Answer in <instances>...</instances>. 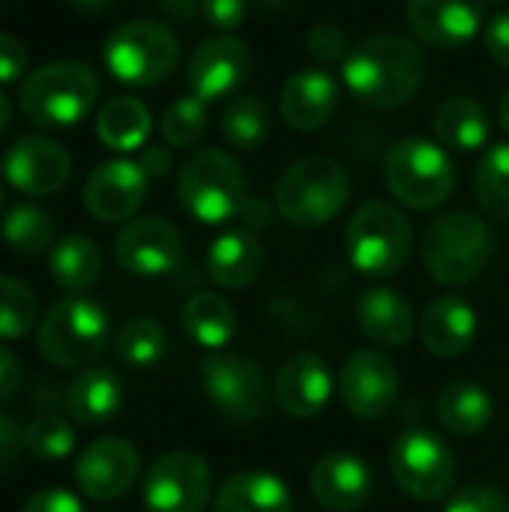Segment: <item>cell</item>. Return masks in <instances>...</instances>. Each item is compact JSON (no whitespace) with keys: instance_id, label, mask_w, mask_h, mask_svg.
<instances>
[{"instance_id":"36","label":"cell","mask_w":509,"mask_h":512,"mask_svg":"<svg viewBox=\"0 0 509 512\" xmlns=\"http://www.w3.org/2000/svg\"><path fill=\"white\" fill-rule=\"evenodd\" d=\"M168 351V336L153 318H132L117 333V357L129 369H153Z\"/></svg>"},{"instance_id":"17","label":"cell","mask_w":509,"mask_h":512,"mask_svg":"<svg viewBox=\"0 0 509 512\" xmlns=\"http://www.w3.org/2000/svg\"><path fill=\"white\" fill-rule=\"evenodd\" d=\"M141 456L126 438H99L75 462V486L90 501H117L138 480Z\"/></svg>"},{"instance_id":"51","label":"cell","mask_w":509,"mask_h":512,"mask_svg":"<svg viewBox=\"0 0 509 512\" xmlns=\"http://www.w3.org/2000/svg\"><path fill=\"white\" fill-rule=\"evenodd\" d=\"M66 3H72V6H78V9H87V12H96V9L111 6L114 0H66Z\"/></svg>"},{"instance_id":"16","label":"cell","mask_w":509,"mask_h":512,"mask_svg":"<svg viewBox=\"0 0 509 512\" xmlns=\"http://www.w3.org/2000/svg\"><path fill=\"white\" fill-rule=\"evenodd\" d=\"M72 159L48 135H21L3 153V177L24 195H54L69 183Z\"/></svg>"},{"instance_id":"44","label":"cell","mask_w":509,"mask_h":512,"mask_svg":"<svg viewBox=\"0 0 509 512\" xmlns=\"http://www.w3.org/2000/svg\"><path fill=\"white\" fill-rule=\"evenodd\" d=\"M27 63H30L27 45L18 36L0 33V84L18 81L27 72Z\"/></svg>"},{"instance_id":"33","label":"cell","mask_w":509,"mask_h":512,"mask_svg":"<svg viewBox=\"0 0 509 512\" xmlns=\"http://www.w3.org/2000/svg\"><path fill=\"white\" fill-rule=\"evenodd\" d=\"M222 138L234 150H258L270 135V108L261 96L240 93L222 111Z\"/></svg>"},{"instance_id":"13","label":"cell","mask_w":509,"mask_h":512,"mask_svg":"<svg viewBox=\"0 0 509 512\" xmlns=\"http://www.w3.org/2000/svg\"><path fill=\"white\" fill-rule=\"evenodd\" d=\"M399 369L378 348L354 351L339 372L342 405L360 420L384 417L399 399Z\"/></svg>"},{"instance_id":"41","label":"cell","mask_w":509,"mask_h":512,"mask_svg":"<svg viewBox=\"0 0 509 512\" xmlns=\"http://www.w3.org/2000/svg\"><path fill=\"white\" fill-rule=\"evenodd\" d=\"M444 512H509V501L495 486H465L450 498Z\"/></svg>"},{"instance_id":"29","label":"cell","mask_w":509,"mask_h":512,"mask_svg":"<svg viewBox=\"0 0 509 512\" xmlns=\"http://www.w3.org/2000/svg\"><path fill=\"white\" fill-rule=\"evenodd\" d=\"M435 414L447 432H453L459 438H474L483 429H489V423L495 417V402L480 384L453 381L441 390Z\"/></svg>"},{"instance_id":"22","label":"cell","mask_w":509,"mask_h":512,"mask_svg":"<svg viewBox=\"0 0 509 512\" xmlns=\"http://www.w3.org/2000/svg\"><path fill=\"white\" fill-rule=\"evenodd\" d=\"M312 498L330 512H354L372 498V471L360 456L330 453L315 462L309 477Z\"/></svg>"},{"instance_id":"52","label":"cell","mask_w":509,"mask_h":512,"mask_svg":"<svg viewBox=\"0 0 509 512\" xmlns=\"http://www.w3.org/2000/svg\"><path fill=\"white\" fill-rule=\"evenodd\" d=\"M498 120H501V126L509 132V87L504 90L501 102H498Z\"/></svg>"},{"instance_id":"14","label":"cell","mask_w":509,"mask_h":512,"mask_svg":"<svg viewBox=\"0 0 509 512\" xmlns=\"http://www.w3.org/2000/svg\"><path fill=\"white\" fill-rule=\"evenodd\" d=\"M114 261L129 276H141V279L168 276L183 261V237L171 222L159 216L135 219L117 231Z\"/></svg>"},{"instance_id":"1","label":"cell","mask_w":509,"mask_h":512,"mask_svg":"<svg viewBox=\"0 0 509 512\" xmlns=\"http://www.w3.org/2000/svg\"><path fill=\"white\" fill-rule=\"evenodd\" d=\"M426 51L399 33L369 36L345 57V87L369 108L393 111L411 102L426 81Z\"/></svg>"},{"instance_id":"7","label":"cell","mask_w":509,"mask_h":512,"mask_svg":"<svg viewBox=\"0 0 509 512\" xmlns=\"http://www.w3.org/2000/svg\"><path fill=\"white\" fill-rule=\"evenodd\" d=\"M384 180L396 201L411 210H435L456 189V165L450 153L429 138H402L390 147Z\"/></svg>"},{"instance_id":"55","label":"cell","mask_w":509,"mask_h":512,"mask_svg":"<svg viewBox=\"0 0 509 512\" xmlns=\"http://www.w3.org/2000/svg\"><path fill=\"white\" fill-rule=\"evenodd\" d=\"M483 6H504V3H509V0H480Z\"/></svg>"},{"instance_id":"49","label":"cell","mask_w":509,"mask_h":512,"mask_svg":"<svg viewBox=\"0 0 509 512\" xmlns=\"http://www.w3.org/2000/svg\"><path fill=\"white\" fill-rule=\"evenodd\" d=\"M237 219H240V228L258 231V228H267V225H270L273 213H270V207H267L261 198H246V204L240 207Z\"/></svg>"},{"instance_id":"50","label":"cell","mask_w":509,"mask_h":512,"mask_svg":"<svg viewBox=\"0 0 509 512\" xmlns=\"http://www.w3.org/2000/svg\"><path fill=\"white\" fill-rule=\"evenodd\" d=\"M162 12L174 15V18H183V21H192L198 12H201V0H153Z\"/></svg>"},{"instance_id":"47","label":"cell","mask_w":509,"mask_h":512,"mask_svg":"<svg viewBox=\"0 0 509 512\" xmlns=\"http://www.w3.org/2000/svg\"><path fill=\"white\" fill-rule=\"evenodd\" d=\"M138 165L144 168V174H147L150 180H159V177L171 174V168H174L171 147H168V144H150V147H144Z\"/></svg>"},{"instance_id":"28","label":"cell","mask_w":509,"mask_h":512,"mask_svg":"<svg viewBox=\"0 0 509 512\" xmlns=\"http://www.w3.org/2000/svg\"><path fill=\"white\" fill-rule=\"evenodd\" d=\"M432 129L441 147L450 150H480L489 141V114L474 96H447L432 117Z\"/></svg>"},{"instance_id":"18","label":"cell","mask_w":509,"mask_h":512,"mask_svg":"<svg viewBox=\"0 0 509 512\" xmlns=\"http://www.w3.org/2000/svg\"><path fill=\"white\" fill-rule=\"evenodd\" d=\"M150 177L132 159H108L96 165L84 183V207L96 222H126L147 198Z\"/></svg>"},{"instance_id":"2","label":"cell","mask_w":509,"mask_h":512,"mask_svg":"<svg viewBox=\"0 0 509 512\" xmlns=\"http://www.w3.org/2000/svg\"><path fill=\"white\" fill-rule=\"evenodd\" d=\"M351 198V174L333 156H303L288 165L276 186L273 204L297 228H318L339 216Z\"/></svg>"},{"instance_id":"6","label":"cell","mask_w":509,"mask_h":512,"mask_svg":"<svg viewBox=\"0 0 509 512\" xmlns=\"http://www.w3.org/2000/svg\"><path fill=\"white\" fill-rule=\"evenodd\" d=\"M108 312L93 297H63L42 318L36 351L57 369H81L108 348Z\"/></svg>"},{"instance_id":"56","label":"cell","mask_w":509,"mask_h":512,"mask_svg":"<svg viewBox=\"0 0 509 512\" xmlns=\"http://www.w3.org/2000/svg\"><path fill=\"white\" fill-rule=\"evenodd\" d=\"M3 180L6 177H3V165H0V207H3Z\"/></svg>"},{"instance_id":"27","label":"cell","mask_w":509,"mask_h":512,"mask_svg":"<svg viewBox=\"0 0 509 512\" xmlns=\"http://www.w3.org/2000/svg\"><path fill=\"white\" fill-rule=\"evenodd\" d=\"M213 512H294V498L276 474L243 471L219 486Z\"/></svg>"},{"instance_id":"15","label":"cell","mask_w":509,"mask_h":512,"mask_svg":"<svg viewBox=\"0 0 509 512\" xmlns=\"http://www.w3.org/2000/svg\"><path fill=\"white\" fill-rule=\"evenodd\" d=\"M252 78V51L243 39L219 33L204 39L189 57V87L201 102L237 93Z\"/></svg>"},{"instance_id":"21","label":"cell","mask_w":509,"mask_h":512,"mask_svg":"<svg viewBox=\"0 0 509 512\" xmlns=\"http://www.w3.org/2000/svg\"><path fill=\"white\" fill-rule=\"evenodd\" d=\"M339 108V84L324 69L294 72L279 93V114L297 132H315L333 120Z\"/></svg>"},{"instance_id":"4","label":"cell","mask_w":509,"mask_h":512,"mask_svg":"<svg viewBox=\"0 0 509 512\" xmlns=\"http://www.w3.org/2000/svg\"><path fill=\"white\" fill-rule=\"evenodd\" d=\"M423 264L438 285H471L495 255L489 225L465 210L438 216L423 234Z\"/></svg>"},{"instance_id":"12","label":"cell","mask_w":509,"mask_h":512,"mask_svg":"<svg viewBox=\"0 0 509 512\" xmlns=\"http://www.w3.org/2000/svg\"><path fill=\"white\" fill-rule=\"evenodd\" d=\"M210 465L189 450L159 456L144 477L141 498L147 512H204L210 504Z\"/></svg>"},{"instance_id":"5","label":"cell","mask_w":509,"mask_h":512,"mask_svg":"<svg viewBox=\"0 0 509 512\" xmlns=\"http://www.w3.org/2000/svg\"><path fill=\"white\" fill-rule=\"evenodd\" d=\"M177 198L192 219L204 225H222L228 219H237L240 207L249 198L246 174L225 150H195L177 171Z\"/></svg>"},{"instance_id":"54","label":"cell","mask_w":509,"mask_h":512,"mask_svg":"<svg viewBox=\"0 0 509 512\" xmlns=\"http://www.w3.org/2000/svg\"><path fill=\"white\" fill-rule=\"evenodd\" d=\"M294 0H255L258 9H270V12H279V9H288Z\"/></svg>"},{"instance_id":"32","label":"cell","mask_w":509,"mask_h":512,"mask_svg":"<svg viewBox=\"0 0 509 512\" xmlns=\"http://www.w3.org/2000/svg\"><path fill=\"white\" fill-rule=\"evenodd\" d=\"M48 270L57 288L81 294L96 285L102 276V252L99 246L84 234H69L51 246Z\"/></svg>"},{"instance_id":"35","label":"cell","mask_w":509,"mask_h":512,"mask_svg":"<svg viewBox=\"0 0 509 512\" xmlns=\"http://www.w3.org/2000/svg\"><path fill=\"white\" fill-rule=\"evenodd\" d=\"M474 198L498 222H509V144L492 147L474 171Z\"/></svg>"},{"instance_id":"37","label":"cell","mask_w":509,"mask_h":512,"mask_svg":"<svg viewBox=\"0 0 509 512\" xmlns=\"http://www.w3.org/2000/svg\"><path fill=\"white\" fill-rule=\"evenodd\" d=\"M24 450L39 462H63L75 450V429L66 417L48 411L24 429Z\"/></svg>"},{"instance_id":"48","label":"cell","mask_w":509,"mask_h":512,"mask_svg":"<svg viewBox=\"0 0 509 512\" xmlns=\"http://www.w3.org/2000/svg\"><path fill=\"white\" fill-rule=\"evenodd\" d=\"M18 390H21V366L15 354L6 345H0V405L15 399Z\"/></svg>"},{"instance_id":"25","label":"cell","mask_w":509,"mask_h":512,"mask_svg":"<svg viewBox=\"0 0 509 512\" xmlns=\"http://www.w3.org/2000/svg\"><path fill=\"white\" fill-rule=\"evenodd\" d=\"M264 270V246L255 231L234 228L219 234L207 252V273L225 291H243L258 282Z\"/></svg>"},{"instance_id":"3","label":"cell","mask_w":509,"mask_h":512,"mask_svg":"<svg viewBox=\"0 0 509 512\" xmlns=\"http://www.w3.org/2000/svg\"><path fill=\"white\" fill-rule=\"evenodd\" d=\"M99 99V78L84 60H51L21 84V111L30 123L54 129L84 120Z\"/></svg>"},{"instance_id":"42","label":"cell","mask_w":509,"mask_h":512,"mask_svg":"<svg viewBox=\"0 0 509 512\" xmlns=\"http://www.w3.org/2000/svg\"><path fill=\"white\" fill-rule=\"evenodd\" d=\"M246 9H249V0H201L204 21L219 33L237 30L246 18Z\"/></svg>"},{"instance_id":"26","label":"cell","mask_w":509,"mask_h":512,"mask_svg":"<svg viewBox=\"0 0 509 512\" xmlns=\"http://www.w3.org/2000/svg\"><path fill=\"white\" fill-rule=\"evenodd\" d=\"M123 408V384L120 378L105 369L93 366L72 378L66 390V411L81 426H105Z\"/></svg>"},{"instance_id":"43","label":"cell","mask_w":509,"mask_h":512,"mask_svg":"<svg viewBox=\"0 0 509 512\" xmlns=\"http://www.w3.org/2000/svg\"><path fill=\"white\" fill-rule=\"evenodd\" d=\"M21 512H84V504L75 492H69L63 486H48V489H39L36 495H30Z\"/></svg>"},{"instance_id":"53","label":"cell","mask_w":509,"mask_h":512,"mask_svg":"<svg viewBox=\"0 0 509 512\" xmlns=\"http://www.w3.org/2000/svg\"><path fill=\"white\" fill-rule=\"evenodd\" d=\"M9 114H12V105H9L6 93H0V135H3L6 126H9Z\"/></svg>"},{"instance_id":"38","label":"cell","mask_w":509,"mask_h":512,"mask_svg":"<svg viewBox=\"0 0 509 512\" xmlns=\"http://www.w3.org/2000/svg\"><path fill=\"white\" fill-rule=\"evenodd\" d=\"M39 303L27 282L0 276V339H21L36 327Z\"/></svg>"},{"instance_id":"23","label":"cell","mask_w":509,"mask_h":512,"mask_svg":"<svg viewBox=\"0 0 509 512\" xmlns=\"http://www.w3.org/2000/svg\"><path fill=\"white\" fill-rule=\"evenodd\" d=\"M354 312L363 336L387 348H402L420 324L411 300L396 288H369L360 294Z\"/></svg>"},{"instance_id":"24","label":"cell","mask_w":509,"mask_h":512,"mask_svg":"<svg viewBox=\"0 0 509 512\" xmlns=\"http://www.w3.org/2000/svg\"><path fill=\"white\" fill-rule=\"evenodd\" d=\"M420 339L429 354L453 360L462 357L477 339V312L462 297H438L420 318Z\"/></svg>"},{"instance_id":"34","label":"cell","mask_w":509,"mask_h":512,"mask_svg":"<svg viewBox=\"0 0 509 512\" xmlns=\"http://www.w3.org/2000/svg\"><path fill=\"white\" fill-rule=\"evenodd\" d=\"M0 237L18 255H42L54 243V219L39 204H15L3 216Z\"/></svg>"},{"instance_id":"8","label":"cell","mask_w":509,"mask_h":512,"mask_svg":"<svg viewBox=\"0 0 509 512\" xmlns=\"http://www.w3.org/2000/svg\"><path fill=\"white\" fill-rule=\"evenodd\" d=\"M102 57L117 81L132 87H150L177 69L180 39L162 21L135 18L111 30Z\"/></svg>"},{"instance_id":"40","label":"cell","mask_w":509,"mask_h":512,"mask_svg":"<svg viewBox=\"0 0 509 512\" xmlns=\"http://www.w3.org/2000/svg\"><path fill=\"white\" fill-rule=\"evenodd\" d=\"M306 48L315 60L321 63H339L348 57V36L342 27L324 21V24H315L306 36Z\"/></svg>"},{"instance_id":"45","label":"cell","mask_w":509,"mask_h":512,"mask_svg":"<svg viewBox=\"0 0 509 512\" xmlns=\"http://www.w3.org/2000/svg\"><path fill=\"white\" fill-rule=\"evenodd\" d=\"M24 450V429L0 411V477H6L15 465L18 456Z\"/></svg>"},{"instance_id":"39","label":"cell","mask_w":509,"mask_h":512,"mask_svg":"<svg viewBox=\"0 0 509 512\" xmlns=\"http://www.w3.org/2000/svg\"><path fill=\"white\" fill-rule=\"evenodd\" d=\"M159 132L168 147H192L207 132V102L198 96H183L171 102L162 114Z\"/></svg>"},{"instance_id":"20","label":"cell","mask_w":509,"mask_h":512,"mask_svg":"<svg viewBox=\"0 0 509 512\" xmlns=\"http://www.w3.org/2000/svg\"><path fill=\"white\" fill-rule=\"evenodd\" d=\"M276 405L294 420H315L333 396V372L324 357L303 351L285 360L273 384Z\"/></svg>"},{"instance_id":"10","label":"cell","mask_w":509,"mask_h":512,"mask_svg":"<svg viewBox=\"0 0 509 512\" xmlns=\"http://www.w3.org/2000/svg\"><path fill=\"white\" fill-rule=\"evenodd\" d=\"M390 474L408 498L429 504L453 492L459 465L453 450L438 435L411 429L390 447Z\"/></svg>"},{"instance_id":"31","label":"cell","mask_w":509,"mask_h":512,"mask_svg":"<svg viewBox=\"0 0 509 512\" xmlns=\"http://www.w3.org/2000/svg\"><path fill=\"white\" fill-rule=\"evenodd\" d=\"M150 132H153V117L138 96H114L102 105L96 117L99 141L117 153H132L144 147Z\"/></svg>"},{"instance_id":"46","label":"cell","mask_w":509,"mask_h":512,"mask_svg":"<svg viewBox=\"0 0 509 512\" xmlns=\"http://www.w3.org/2000/svg\"><path fill=\"white\" fill-rule=\"evenodd\" d=\"M483 42H486V51L489 57L509 69V12H501L495 15L492 21H486L483 27Z\"/></svg>"},{"instance_id":"11","label":"cell","mask_w":509,"mask_h":512,"mask_svg":"<svg viewBox=\"0 0 509 512\" xmlns=\"http://www.w3.org/2000/svg\"><path fill=\"white\" fill-rule=\"evenodd\" d=\"M201 387L213 408L237 426L258 423L267 414L270 396L258 363L231 354H210L201 360Z\"/></svg>"},{"instance_id":"30","label":"cell","mask_w":509,"mask_h":512,"mask_svg":"<svg viewBox=\"0 0 509 512\" xmlns=\"http://www.w3.org/2000/svg\"><path fill=\"white\" fill-rule=\"evenodd\" d=\"M180 324H183L186 336L207 351H222L237 336L234 306L213 291H201V294L189 297L180 312Z\"/></svg>"},{"instance_id":"19","label":"cell","mask_w":509,"mask_h":512,"mask_svg":"<svg viewBox=\"0 0 509 512\" xmlns=\"http://www.w3.org/2000/svg\"><path fill=\"white\" fill-rule=\"evenodd\" d=\"M483 9L480 0H408L405 18L420 42L450 51L483 33Z\"/></svg>"},{"instance_id":"9","label":"cell","mask_w":509,"mask_h":512,"mask_svg":"<svg viewBox=\"0 0 509 512\" xmlns=\"http://www.w3.org/2000/svg\"><path fill=\"white\" fill-rule=\"evenodd\" d=\"M345 249L357 273L384 279L396 276L411 255V225L387 201H366L348 222Z\"/></svg>"}]
</instances>
